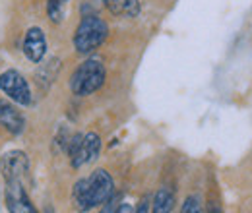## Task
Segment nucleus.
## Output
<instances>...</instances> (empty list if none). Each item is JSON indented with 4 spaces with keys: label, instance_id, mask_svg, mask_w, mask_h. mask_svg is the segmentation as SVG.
<instances>
[{
    "label": "nucleus",
    "instance_id": "nucleus-1",
    "mask_svg": "<svg viewBox=\"0 0 252 213\" xmlns=\"http://www.w3.org/2000/svg\"><path fill=\"white\" fill-rule=\"evenodd\" d=\"M109 37V26L103 18H99L97 14H84L78 28L74 31L72 43L78 55H92L95 53Z\"/></svg>",
    "mask_w": 252,
    "mask_h": 213
},
{
    "label": "nucleus",
    "instance_id": "nucleus-2",
    "mask_svg": "<svg viewBox=\"0 0 252 213\" xmlns=\"http://www.w3.org/2000/svg\"><path fill=\"white\" fill-rule=\"evenodd\" d=\"M107 80V68L99 59H86L70 76V91L78 97L94 95Z\"/></svg>",
    "mask_w": 252,
    "mask_h": 213
},
{
    "label": "nucleus",
    "instance_id": "nucleus-3",
    "mask_svg": "<svg viewBox=\"0 0 252 213\" xmlns=\"http://www.w3.org/2000/svg\"><path fill=\"white\" fill-rule=\"evenodd\" d=\"M0 91L16 105L30 107L33 103L32 88H30L26 76L22 72H18L16 68H8L0 74Z\"/></svg>",
    "mask_w": 252,
    "mask_h": 213
},
{
    "label": "nucleus",
    "instance_id": "nucleus-4",
    "mask_svg": "<svg viewBox=\"0 0 252 213\" xmlns=\"http://www.w3.org/2000/svg\"><path fill=\"white\" fill-rule=\"evenodd\" d=\"M115 194V181L105 169H97L88 177V196L92 210L103 206L111 196Z\"/></svg>",
    "mask_w": 252,
    "mask_h": 213
},
{
    "label": "nucleus",
    "instance_id": "nucleus-5",
    "mask_svg": "<svg viewBox=\"0 0 252 213\" xmlns=\"http://www.w3.org/2000/svg\"><path fill=\"white\" fill-rule=\"evenodd\" d=\"M6 208L10 213H39L32 204L22 181L6 183Z\"/></svg>",
    "mask_w": 252,
    "mask_h": 213
},
{
    "label": "nucleus",
    "instance_id": "nucleus-6",
    "mask_svg": "<svg viewBox=\"0 0 252 213\" xmlns=\"http://www.w3.org/2000/svg\"><path fill=\"white\" fill-rule=\"evenodd\" d=\"M22 51H24L26 59L30 62L41 64L45 55H47V35H45V31L41 28H30L26 31Z\"/></svg>",
    "mask_w": 252,
    "mask_h": 213
},
{
    "label": "nucleus",
    "instance_id": "nucleus-7",
    "mask_svg": "<svg viewBox=\"0 0 252 213\" xmlns=\"http://www.w3.org/2000/svg\"><path fill=\"white\" fill-rule=\"evenodd\" d=\"M30 171V159L20 150H12L2 157V175L8 181H22L24 175Z\"/></svg>",
    "mask_w": 252,
    "mask_h": 213
},
{
    "label": "nucleus",
    "instance_id": "nucleus-8",
    "mask_svg": "<svg viewBox=\"0 0 252 213\" xmlns=\"http://www.w3.org/2000/svg\"><path fill=\"white\" fill-rule=\"evenodd\" d=\"M99 153H101V138H99V134L88 132V134H84L82 146H80L78 153L70 159V163H72L74 169H80L84 165H90V163L97 161Z\"/></svg>",
    "mask_w": 252,
    "mask_h": 213
},
{
    "label": "nucleus",
    "instance_id": "nucleus-9",
    "mask_svg": "<svg viewBox=\"0 0 252 213\" xmlns=\"http://www.w3.org/2000/svg\"><path fill=\"white\" fill-rule=\"evenodd\" d=\"M0 126L6 128L14 136L24 134V130H26V117L8 99H0Z\"/></svg>",
    "mask_w": 252,
    "mask_h": 213
},
{
    "label": "nucleus",
    "instance_id": "nucleus-10",
    "mask_svg": "<svg viewBox=\"0 0 252 213\" xmlns=\"http://www.w3.org/2000/svg\"><path fill=\"white\" fill-rule=\"evenodd\" d=\"M101 2H103V6H105L113 16L126 18V20L138 18L140 12H142L140 0H101Z\"/></svg>",
    "mask_w": 252,
    "mask_h": 213
},
{
    "label": "nucleus",
    "instance_id": "nucleus-11",
    "mask_svg": "<svg viewBox=\"0 0 252 213\" xmlns=\"http://www.w3.org/2000/svg\"><path fill=\"white\" fill-rule=\"evenodd\" d=\"M175 208V192L167 186L159 188L152 200V213H171Z\"/></svg>",
    "mask_w": 252,
    "mask_h": 213
},
{
    "label": "nucleus",
    "instance_id": "nucleus-12",
    "mask_svg": "<svg viewBox=\"0 0 252 213\" xmlns=\"http://www.w3.org/2000/svg\"><path fill=\"white\" fill-rule=\"evenodd\" d=\"M59 72H61V61L59 59H49V61L39 68V72H37V84L47 90L55 82V78L59 76Z\"/></svg>",
    "mask_w": 252,
    "mask_h": 213
},
{
    "label": "nucleus",
    "instance_id": "nucleus-13",
    "mask_svg": "<svg viewBox=\"0 0 252 213\" xmlns=\"http://www.w3.org/2000/svg\"><path fill=\"white\" fill-rule=\"evenodd\" d=\"M47 16L53 24H61L64 20V2L61 0H47Z\"/></svg>",
    "mask_w": 252,
    "mask_h": 213
},
{
    "label": "nucleus",
    "instance_id": "nucleus-14",
    "mask_svg": "<svg viewBox=\"0 0 252 213\" xmlns=\"http://www.w3.org/2000/svg\"><path fill=\"white\" fill-rule=\"evenodd\" d=\"M179 213H202V200L198 194H192L189 196L185 202H183V208Z\"/></svg>",
    "mask_w": 252,
    "mask_h": 213
},
{
    "label": "nucleus",
    "instance_id": "nucleus-15",
    "mask_svg": "<svg viewBox=\"0 0 252 213\" xmlns=\"http://www.w3.org/2000/svg\"><path fill=\"white\" fill-rule=\"evenodd\" d=\"M123 204V194H119V192H115L103 206H101V212L99 213H115L117 212V208Z\"/></svg>",
    "mask_w": 252,
    "mask_h": 213
},
{
    "label": "nucleus",
    "instance_id": "nucleus-16",
    "mask_svg": "<svg viewBox=\"0 0 252 213\" xmlns=\"http://www.w3.org/2000/svg\"><path fill=\"white\" fill-rule=\"evenodd\" d=\"M150 210H152V200H150V196H144L138 202V206L132 210V213H150Z\"/></svg>",
    "mask_w": 252,
    "mask_h": 213
},
{
    "label": "nucleus",
    "instance_id": "nucleus-17",
    "mask_svg": "<svg viewBox=\"0 0 252 213\" xmlns=\"http://www.w3.org/2000/svg\"><path fill=\"white\" fill-rule=\"evenodd\" d=\"M115 213H132V208H130V204H121Z\"/></svg>",
    "mask_w": 252,
    "mask_h": 213
},
{
    "label": "nucleus",
    "instance_id": "nucleus-18",
    "mask_svg": "<svg viewBox=\"0 0 252 213\" xmlns=\"http://www.w3.org/2000/svg\"><path fill=\"white\" fill-rule=\"evenodd\" d=\"M208 213H223L220 210V208H218V206H210V210H208Z\"/></svg>",
    "mask_w": 252,
    "mask_h": 213
},
{
    "label": "nucleus",
    "instance_id": "nucleus-19",
    "mask_svg": "<svg viewBox=\"0 0 252 213\" xmlns=\"http://www.w3.org/2000/svg\"><path fill=\"white\" fill-rule=\"evenodd\" d=\"M45 213H57V212L53 210V206H49V204H47V206H45Z\"/></svg>",
    "mask_w": 252,
    "mask_h": 213
},
{
    "label": "nucleus",
    "instance_id": "nucleus-20",
    "mask_svg": "<svg viewBox=\"0 0 252 213\" xmlns=\"http://www.w3.org/2000/svg\"><path fill=\"white\" fill-rule=\"evenodd\" d=\"M61 2H64V4H66V2H68V0H61Z\"/></svg>",
    "mask_w": 252,
    "mask_h": 213
}]
</instances>
